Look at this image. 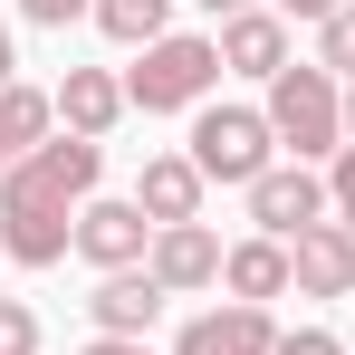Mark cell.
<instances>
[{
  "mask_svg": "<svg viewBox=\"0 0 355 355\" xmlns=\"http://www.w3.org/2000/svg\"><path fill=\"white\" fill-rule=\"evenodd\" d=\"M96 29L116 49H154V39H173V0H96Z\"/></svg>",
  "mask_w": 355,
  "mask_h": 355,
  "instance_id": "2e32d148",
  "label": "cell"
},
{
  "mask_svg": "<svg viewBox=\"0 0 355 355\" xmlns=\"http://www.w3.org/2000/svg\"><path fill=\"white\" fill-rule=\"evenodd\" d=\"M211 87H221V39L211 29H173V39L135 49V67H125V106L135 116H202Z\"/></svg>",
  "mask_w": 355,
  "mask_h": 355,
  "instance_id": "3957f363",
  "label": "cell"
},
{
  "mask_svg": "<svg viewBox=\"0 0 355 355\" xmlns=\"http://www.w3.org/2000/svg\"><path fill=\"white\" fill-rule=\"evenodd\" d=\"M221 231L211 221H173V231H154V250H144V269L164 279V297H202V288H221Z\"/></svg>",
  "mask_w": 355,
  "mask_h": 355,
  "instance_id": "52a82bcc",
  "label": "cell"
},
{
  "mask_svg": "<svg viewBox=\"0 0 355 355\" xmlns=\"http://www.w3.org/2000/svg\"><path fill=\"white\" fill-rule=\"evenodd\" d=\"M202 164L192 154H144V173H135V211L154 221V231H173V221H202Z\"/></svg>",
  "mask_w": 355,
  "mask_h": 355,
  "instance_id": "7c38bea8",
  "label": "cell"
},
{
  "mask_svg": "<svg viewBox=\"0 0 355 355\" xmlns=\"http://www.w3.org/2000/svg\"><path fill=\"white\" fill-rule=\"evenodd\" d=\"M49 135H58V96L29 87V77H10V87H0V173H10L19 154H39Z\"/></svg>",
  "mask_w": 355,
  "mask_h": 355,
  "instance_id": "9a60e30c",
  "label": "cell"
},
{
  "mask_svg": "<svg viewBox=\"0 0 355 355\" xmlns=\"http://www.w3.org/2000/svg\"><path fill=\"white\" fill-rule=\"evenodd\" d=\"M259 116H269V135H279L288 164H336L346 154V77H327L317 58H297V67H279L259 87Z\"/></svg>",
  "mask_w": 355,
  "mask_h": 355,
  "instance_id": "7a4b0ae2",
  "label": "cell"
},
{
  "mask_svg": "<svg viewBox=\"0 0 355 355\" xmlns=\"http://www.w3.org/2000/svg\"><path fill=\"white\" fill-rule=\"evenodd\" d=\"M250 202V231H269V240H297V231H317V221H336V202H327V173L317 164H269V173L240 192Z\"/></svg>",
  "mask_w": 355,
  "mask_h": 355,
  "instance_id": "5b68a950",
  "label": "cell"
},
{
  "mask_svg": "<svg viewBox=\"0 0 355 355\" xmlns=\"http://www.w3.org/2000/svg\"><path fill=\"white\" fill-rule=\"evenodd\" d=\"M106 182V144L87 135H49L39 154H19L0 173V259L10 269H58L77 250V211Z\"/></svg>",
  "mask_w": 355,
  "mask_h": 355,
  "instance_id": "6da1fadb",
  "label": "cell"
},
{
  "mask_svg": "<svg viewBox=\"0 0 355 355\" xmlns=\"http://www.w3.org/2000/svg\"><path fill=\"white\" fill-rule=\"evenodd\" d=\"M202 10H211V29H221V19H240V10H269V0H202Z\"/></svg>",
  "mask_w": 355,
  "mask_h": 355,
  "instance_id": "cb8c5ba5",
  "label": "cell"
},
{
  "mask_svg": "<svg viewBox=\"0 0 355 355\" xmlns=\"http://www.w3.org/2000/svg\"><path fill=\"white\" fill-rule=\"evenodd\" d=\"M279 355H346L336 327H279Z\"/></svg>",
  "mask_w": 355,
  "mask_h": 355,
  "instance_id": "ffe728a7",
  "label": "cell"
},
{
  "mask_svg": "<svg viewBox=\"0 0 355 355\" xmlns=\"http://www.w3.org/2000/svg\"><path fill=\"white\" fill-rule=\"evenodd\" d=\"M346 355H355V327H346Z\"/></svg>",
  "mask_w": 355,
  "mask_h": 355,
  "instance_id": "4316f807",
  "label": "cell"
},
{
  "mask_svg": "<svg viewBox=\"0 0 355 355\" xmlns=\"http://www.w3.org/2000/svg\"><path fill=\"white\" fill-rule=\"evenodd\" d=\"M269 10H279V19H288V29H327V19H336V10H346V0H269Z\"/></svg>",
  "mask_w": 355,
  "mask_h": 355,
  "instance_id": "7402d4cb",
  "label": "cell"
},
{
  "mask_svg": "<svg viewBox=\"0 0 355 355\" xmlns=\"http://www.w3.org/2000/svg\"><path fill=\"white\" fill-rule=\"evenodd\" d=\"M288 279L297 297H355V231L346 221H317L288 240Z\"/></svg>",
  "mask_w": 355,
  "mask_h": 355,
  "instance_id": "8fae6325",
  "label": "cell"
},
{
  "mask_svg": "<svg viewBox=\"0 0 355 355\" xmlns=\"http://www.w3.org/2000/svg\"><path fill=\"white\" fill-rule=\"evenodd\" d=\"M211 39H221V77H250V87H269L279 67H297V39H288L279 10H240V19H221Z\"/></svg>",
  "mask_w": 355,
  "mask_h": 355,
  "instance_id": "9c48e42d",
  "label": "cell"
},
{
  "mask_svg": "<svg viewBox=\"0 0 355 355\" xmlns=\"http://www.w3.org/2000/svg\"><path fill=\"white\" fill-rule=\"evenodd\" d=\"M77 355H154V346H144V336H87Z\"/></svg>",
  "mask_w": 355,
  "mask_h": 355,
  "instance_id": "603a6c76",
  "label": "cell"
},
{
  "mask_svg": "<svg viewBox=\"0 0 355 355\" xmlns=\"http://www.w3.org/2000/svg\"><path fill=\"white\" fill-rule=\"evenodd\" d=\"M49 96H58V135H87V144H106V135L135 116V106H125V77H116V67H67Z\"/></svg>",
  "mask_w": 355,
  "mask_h": 355,
  "instance_id": "30bf717a",
  "label": "cell"
},
{
  "mask_svg": "<svg viewBox=\"0 0 355 355\" xmlns=\"http://www.w3.org/2000/svg\"><path fill=\"white\" fill-rule=\"evenodd\" d=\"M10 77H19V49H10V29H0V87H10Z\"/></svg>",
  "mask_w": 355,
  "mask_h": 355,
  "instance_id": "d4e9b609",
  "label": "cell"
},
{
  "mask_svg": "<svg viewBox=\"0 0 355 355\" xmlns=\"http://www.w3.org/2000/svg\"><path fill=\"white\" fill-rule=\"evenodd\" d=\"M317 67H327V77H346V87H355V0L336 10V19H327V29H317Z\"/></svg>",
  "mask_w": 355,
  "mask_h": 355,
  "instance_id": "e0dca14e",
  "label": "cell"
},
{
  "mask_svg": "<svg viewBox=\"0 0 355 355\" xmlns=\"http://www.w3.org/2000/svg\"><path fill=\"white\" fill-rule=\"evenodd\" d=\"M173 355H279V317L221 297V307H202V317L173 327Z\"/></svg>",
  "mask_w": 355,
  "mask_h": 355,
  "instance_id": "ba28073f",
  "label": "cell"
},
{
  "mask_svg": "<svg viewBox=\"0 0 355 355\" xmlns=\"http://www.w3.org/2000/svg\"><path fill=\"white\" fill-rule=\"evenodd\" d=\"M327 202H336V221L355 231V144L336 154V164H327Z\"/></svg>",
  "mask_w": 355,
  "mask_h": 355,
  "instance_id": "44dd1931",
  "label": "cell"
},
{
  "mask_svg": "<svg viewBox=\"0 0 355 355\" xmlns=\"http://www.w3.org/2000/svg\"><path fill=\"white\" fill-rule=\"evenodd\" d=\"M346 144H355V87H346Z\"/></svg>",
  "mask_w": 355,
  "mask_h": 355,
  "instance_id": "484cf974",
  "label": "cell"
},
{
  "mask_svg": "<svg viewBox=\"0 0 355 355\" xmlns=\"http://www.w3.org/2000/svg\"><path fill=\"white\" fill-rule=\"evenodd\" d=\"M144 250H154V221L135 211V192H96V202L77 211V259H87L96 279H116V269H144Z\"/></svg>",
  "mask_w": 355,
  "mask_h": 355,
  "instance_id": "8992f818",
  "label": "cell"
},
{
  "mask_svg": "<svg viewBox=\"0 0 355 355\" xmlns=\"http://www.w3.org/2000/svg\"><path fill=\"white\" fill-rule=\"evenodd\" d=\"M182 154L202 164V182L250 192V182L279 164V135H269V116H259V106H221V96H211V106L192 116V144H182Z\"/></svg>",
  "mask_w": 355,
  "mask_h": 355,
  "instance_id": "277c9868",
  "label": "cell"
},
{
  "mask_svg": "<svg viewBox=\"0 0 355 355\" xmlns=\"http://www.w3.org/2000/svg\"><path fill=\"white\" fill-rule=\"evenodd\" d=\"M154 317H164V279L154 269H116V279L87 288V327L96 336H154Z\"/></svg>",
  "mask_w": 355,
  "mask_h": 355,
  "instance_id": "4fadbf2b",
  "label": "cell"
},
{
  "mask_svg": "<svg viewBox=\"0 0 355 355\" xmlns=\"http://www.w3.org/2000/svg\"><path fill=\"white\" fill-rule=\"evenodd\" d=\"M29 29H67V19H96V0H19Z\"/></svg>",
  "mask_w": 355,
  "mask_h": 355,
  "instance_id": "d6986e66",
  "label": "cell"
},
{
  "mask_svg": "<svg viewBox=\"0 0 355 355\" xmlns=\"http://www.w3.org/2000/svg\"><path fill=\"white\" fill-rule=\"evenodd\" d=\"M221 288H231L240 307H269V297H288V288H297V279H288V240H269V231L231 240V259H221Z\"/></svg>",
  "mask_w": 355,
  "mask_h": 355,
  "instance_id": "5bb4252c",
  "label": "cell"
},
{
  "mask_svg": "<svg viewBox=\"0 0 355 355\" xmlns=\"http://www.w3.org/2000/svg\"><path fill=\"white\" fill-rule=\"evenodd\" d=\"M0 355H39V307L29 297H0Z\"/></svg>",
  "mask_w": 355,
  "mask_h": 355,
  "instance_id": "ac0fdd59",
  "label": "cell"
}]
</instances>
